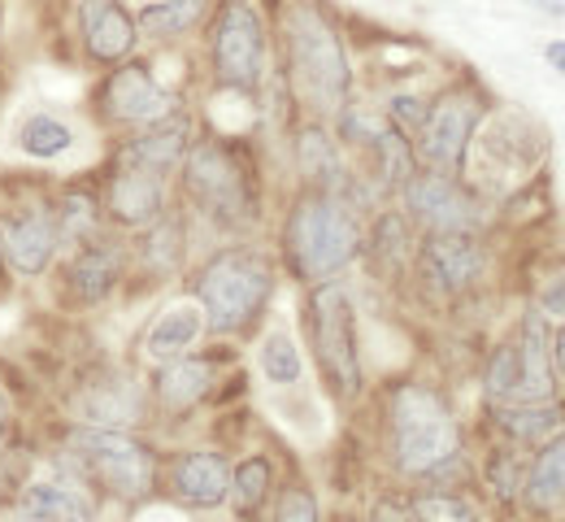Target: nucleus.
<instances>
[{
    "label": "nucleus",
    "mask_w": 565,
    "mask_h": 522,
    "mask_svg": "<svg viewBox=\"0 0 565 522\" xmlns=\"http://www.w3.org/2000/svg\"><path fill=\"white\" fill-rule=\"evenodd\" d=\"M22 514L44 522H92L96 501L78 475L74 479H31L22 488Z\"/></svg>",
    "instance_id": "obj_18"
},
{
    "label": "nucleus",
    "mask_w": 565,
    "mask_h": 522,
    "mask_svg": "<svg viewBox=\"0 0 565 522\" xmlns=\"http://www.w3.org/2000/svg\"><path fill=\"white\" fill-rule=\"evenodd\" d=\"M275 292V270L262 253L226 248L217 253L196 279V297L205 309V327L213 335H239L257 322Z\"/></svg>",
    "instance_id": "obj_3"
},
{
    "label": "nucleus",
    "mask_w": 565,
    "mask_h": 522,
    "mask_svg": "<svg viewBox=\"0 0 565 522\" xmlns=\"http://www.w3.org/2000/svg\"><path fill=\"white\" fill-rule=\"evenodd\" d=\"M405 205L430 235H444V231H475L479 223V210L475 201L452 183V174H414L405 183Z\"/></svg>",
    "instance_id": "obj_14"
},
{
    "label": "nucleus",
    "mask_w": 565,
    "mask_h": 522,
    "mask_svg": "<svg viewBox=\"0 0 565 522\" xmlns=\"http://www.w3.org/2000/svg\"><path fill=\"white\" fill-rule=\"evenodd\" d=\"M418 266H423V279L439 297H461L466 288H475L488 257L470 231H444V235H430L423 244Z\"/></svg>",
    "instance_id": "obj_13"
},
{
    "label": "nucleus",
    "mask_w": 565,
    "mask_h": 522,
    "mask_svg": "<svg viewBox=\"0 0 565 522\" xmlns=\"http://www.w3.org/2000/svg\"><path fill=\"white\" fill-rule=\"evenodd\" d=\"M475 105L466 96H444L439 105L426 109V122L418 127V149L430 161V170L439 174H457L466 166V152H470V140H475Z\"/></svg>",
    "instance_id": "obj_11"
},
{
    "label": "nucleus",
    "mask_w": 565,
    "mask_h": 522,
    "mask_svg": "<svg viewBox=\"0 0 565 522\" xmlns=\"http://www.w3.org/2000/svg\"><path fill=\"white\" fill-rule=\"evenodd\" d=\"M183 188H188V201L217 226H244L253 219L257 196H253L248 166L222 140H201L196 149H188Z\"/></svg>",
    "instance_id": "obj_7"
},
{
    "label": "nucleus",
    "mask_w": 565,
    "mask_h": 522,
    "mask_svg": "<svg viewBox=\"0 0 565 522\" xmlns=\"http://www.w3.org/2000/svg\"><path fill=\"white\" fill-rule=\"evenodd\" d=\"M170 483H174V497L192 510H217L226 497H231V466L217 457V452H183L170 470Z\"/></svg>",
    "instance_id": "obj_16"
},
{
    "label": "nucleus",
    "mask_w": 565,
    "mask_h": 522,
    "mask_svg": "<svg viewBox=\"0 0 565 522\" xmlns=\"http://www.w3.org/2000/svg\"><path fill=\"white\" fill-rule=\"evenodd\" d=\"M492 479H495V492H500L504 501L522 492V470H518V461H513V457H495V461H492Z\"/></svg>",
    "instance_id": "obj_38"
},
{
    "label": "nucleus",
    "mask_w": 565,
    "mask_h": 522,
    "mask_svg": "<svg viewBox=\"0 0 565 522\" xmlns=\"http://www.w3.org/2000/svg\"><path fill=\"white\" fill-rule=\"evenodd\" d=\"M257 362H262V374H266L275 387H291V383H300V371H305L300 349H296V340H291L287 331H270V335L262 340Z\"/></svg>",
    "instance_id": "obj_30"
},
{
    "label": "nucleus",
    "mask_w": 565,
    "mask_h": 522,
    "mask_svg": "<svg viewBox=\"0 0 565 522\" xmlns=\"http://www.w3.org/2000/svg\"><path fill=\"white\" fill-rule=\"evenodd\" d=\"M374 257L387 262V270H396V266L409 257L405 219H396V214H383V219H379V226H374Z\"/></svg>",
    "instance_id": "obj_35"
},
{
    "label": "nucleus",
    "mask_w": 565,
    "mask_h": 522,
    "mask_svg": "<svg viewBox=\"0 0 565 522\" xmlns=\"http://www.w3.org/2000/svg\"><path fill=\"white\" fill-rule=\"evenodd\" d=\"M78 414L87 427H127L140 418V392L136 383L122 379H105V383H87V392L78 396Z\"/></svg>",
    "instance_id": "obj_22"
},
{
    "label": "nucleus",
    "mask_w": 565,
    "mask_h": 522,
    "mask_svg": "<svg viewBox=\"0 0 565 522\" xmlns=\"http://www.w3.org/2000/svg\"><path fill=\"white\" fill-rule=\"evenodd\" d=\"M296 157H300V170H305V179L313 183V192H335V196H340V188H344V166H340L335 140H331L322 127L300 131Z\"/></svg>",
    "instance_id": "obj_25"
},
{
    "label": "nucleus",
    "mask_w": 565,
    "mask_h": 522,
    "mask_svg": "<svg viewBox=\"0 0 565 522\" xmlns=\"http://www.w3.org/2000/svg\"><path fill=\"white\" fill-rule=\"evenodd\" d=\"M4 432H9V401L0 396V440H4Z\"/></svg>",
    "instance_id": "obj_42"
},
{
    "label": "nucleus",
    "mask_w": 565,
    "mask_h": 522,
    "mask_svg": "<svg viewBox=\"0 0 565 522\" xmlns=\"http://www.w3.org/2000/svg\"><path fill=\"white\" fill-rule=\"evenodd\" d=\"M361 253V226L335 192H309L287 219V257L300 279H331Z\"/></svg>",
    "instance_id": "obj_2"
},
{
    "label": "nucleus",
    "mask_w": 565,
    "mask_h": 522,
    "mask_svg": "<svg viewBox=\"0 0 565 522\" xmlns=\"http://www.w3.org/2000/svg\"><path fill=\"white\" fill-rule=\"evenodd\" d=\"M18 522H44V519H31V514H22V519H18Z\"/></svg>",
    "instance_id": "obj_44"
},
{
    "label": "nucleus",
    "mask_w": 565,
    "mask_h": 522,
    "mask_svg": "<svg viewBox=\"0 0 565 522\" xmlns=\"http://www.w3.org/2000/svg\"><path fill=\"white\" fill-rule=\"evenodd\" d=\"M270 483H275L270 461H266V457H248V461H239V466L231 470V497H226V501L235 505L239 519H253V514L266 505Z\"/></svg>",
    "instance_id": "obj_28"
},
{
    "label": "nucleus",
    "mask_w": 565,
    "mask_h": 522,
    "mask_svg": "<svg viewBox=\"0 0 565 522\" xmlns=\"http://www.w3.org/2000/svg\"><path fill=\"white\" fill-rule=\"evenodd\" d=\"M282 35H287V66H291L296 96L318 114H340L349 105L353 71H349V53H344L335 26L322 18L318 4L296 0L287 9Z\"/></svg>",
    "instance_id": "obj_1"
},
{
    "label": "nucleus",
    "mask_w": 565,
    "mask_h": 522,
    "mask_svg": "<svg viewBox=\"0 0 565 522\" xmlns=\"http://www.w3.org/2000/svg\"><path fill=\"white\" fill-rule=\"evenodd\" d=\"M201 331H205V309L196 300H174L152 318V327L143 335V353H148V362L166 366L174 358H188L192 344L201 340Z\"/></svg>",
    "instance_id": "obj_19"
},
{
    "label": "nucleus",
    "mask_w": 565,
    "mask_h": 522,
    "mask_svg": "<svg viewBox=\"0 0 565 522\" xmlns=\"http://www.w3.org/2000/svg\"><path fill=\"white\" fill-rule=\"evenodd\" d=\"M0 270H4V253H0Z\"/></svg>",
    "instance_id": "obj_45"
},
{
    "label": "nucleus",
    "mask_w": 565,
    "mask_h": 522,
    "mask_svg": "<svg viewBox=\"0 0 565 522\" xmlns=\"http://www.w3.org/2000/svg\"><path fill=\"white\" fill-rule=\"evenodd\" d=\"M13 140H18V149L26 152V157H35V161H57V157H66V152L74 149L71 122H62V118H53V114H31V118H22L18 131H13Z\"/></svg>",
    "instance_id": "obj_27"
},
{
    "label": "nucleus",
    "mask_w": 565,
    "mask_h": 522,
    "mask_svg": "<svg viewBox=\"0 0 565 522\" xmlns=\"http://www.w3.org/2000/svg\"><path fill=\"white\" fill-rule=\"evenodd\" d=\"M565 418V405H544V401H526V405H509L500 409V427L513 440H544L548 432H557Z\"/></svg>",
    "instance_id": "obj_29"
},
{
    "label": "nucleus",
    "mask_w": 565,
    "mask_h": 522,
    "mask_svg": "<svg viewBox=\"0 0 565 522\" xmlns=\"http://www.w3.org/2000/svg\"><path fill=\"white\" fill-rule=\"evenodd\" d=\"M305 322H309V340H313V353H318V366H322L327 387L340 401H353L356 392H361V353H356L353 300L344 292V284L322 279L309 292Z\"/></svg>",
    "instance_id": "obj_6"
},
{
    "label": "nucleus",
    "mask_w": 565,
    "mask_h": 522,
    "mask_svg": "<svg viewBox=\"0 0 565 522\" xmlns=\"http://www.w3.org/2000/svg\"><path fill=\"white\" fill-rule=\"evenodd\" d=\"M518 379H522V362H518V340H513V344H500L492 362H488V396L492 401H513Z\"/></svg>",
    "instance_id": "obj_33"
},
{
    "label": "nucleus",
    "mask_w": 565,
    "mask_h": 522,
    "mask_svg": "<svg viewBox=\"0 0 565 522\" xmlns=\"http://www.w3.org/2000/svg\"><path fill=\"white\" fill-rule=\"evenodd\" d=\"M66 461L78 470L83 483H96L100 492H109L118 501L148 497L152 479H157L152 452L136 436L118 432V427H87V423H78L66 436Z\"/></svg>",
    "instance_id": "obj_5"
},
{
    "label": "nucleus",
    "mask_w": 565,
    "mask_h": 522,
    "mask_svg": "<svg viewBox=\"0 0 565 522\" xmlns=\"http://www.w3.org/2000/svg\"><path fill=\"white\" fill-rule=\"evenodd\" d=\"M62 248V235H57V219H53V205H26L22 214H9L0 223V253H4V266L22 279H40L53 257Z\"/></svg>",
    "instance_id": "obj_10"
},
{
    "label": "nucleus",
    "mask_w": 565,
    "mask_h": 522,
    "mask_svg": "<svg viewBox=\"0 0 565 522\" xmlns=\"http://www.w3.org/2000/svg\"><path fill=\"white\" fill-rule=\"evenodd\" d=\"M409 522H479L475 505L452 492H423L409 505Z\"/></svg>",
    "instance_id": "obj_32"
},
{
    "label": "nucleus",
    "mask_w": 565,
    "mask_h": 522,
    "mask_svg": "<svg viewBox=\"0 0 565 522\" xmlns=\"http://www.w3.org/2000/svg\"><path fill=\"white\" fill-rule=\"evenodd\" d=\"M518 362H522V379H518V405L526 401H548L553 396V340H548V327L540 313H531L522 322V335H518Z\"/></svg>",
    "instance_id": "obj_21"
},
{
    "label": "nucleus",
    "mask_w": 565,
    "mask_h": 522,
    "mask_svg": "<svg viewBox=\"0 0 565 522\" xmlns=\"http://www.w3.org/2000/svg\"><path fill=\"white\" fill-rule=\"evenodd\" d=\"M78 31H83V53L96 66H122L140 44L136 13L122 0H78Z\"/></svg>",
    "instance_id": "obj_12"
},
{
    "label": "nucleus",
    "mask_w": 565,
    "mask_h": 522,
    "mask_svg": "<svg viewBox=\"0 0 565 522\" xmlns=\"http://www.w3.org/2000/svg\"><path fill=\"white\" fill-rule=\"evenodd\" d=\"M557 362H562V374H565V331L557 335Z\"/></svg>",
    "instance_id": "obj_43"
},
{
    "label": "nucleus",
    "mask_w": 565,
    "mask_h": 522,
    "mask_svg": "<svg viewBox=\"0 0 565 522\" xmlns=\"http://www.w3.org/2000/svg\"><path fill=\"white\" fill-rule=\"evenodd\" d=\"M461 432L439 392L423 383H405L392 396V452L405 475H435L457 461Z\"/></svg>",
    "instance_id": "obj_4"
},
{
    "label": "nucleus",
    "mask_w": 565,
    "mask_h": 522,
    "mask_svg": "<svg viewBox=\"0 0 565 522\" xmlns=\"http://www.w3.org/2000/svg\"><path fill=\"white\" fill-rule=\"evenodd\" d=\"M544 57H548V66H553V71H562L565 75V40H553V44L544 49Z\"/></svg>",
    "instance_id": "obj_40"
},
{
    "label": "nucleus",
    "mask_w": 565,
    "mask_h": 522,
    "mask_svg": "<svg viewBox=\"0 0 565 522\" xmlns=\"http://www.w3.org/2000/svg\"><path fill=\"white\" fill-rule=\"evenodd\" d=\"M526 501L535 510H557V505H565V432L540 448V457H535V466L526 475Z\"/></svg>",
    "instance_id": "obj_26"
},
{
    "label": "nucleus",
    "mask_w": 565,
    "mask_h": 522,
    "mask_svg": "<svg viewBox=\"0 0 565 522\" xmlns=\"http://www.w3.org/2000/svg\"><path fill=\"white\" fill-rule=\"evenodd\" d=\"M210 383H213L210 362H201V358H174V362H166V366H161L157 383H152V392H157L161 409L183 414V409H192L196 401H205Z\"/></svg>",
    "instance_id": "obj_23"
},
{
    "label": "nucleus",
    "mask_w": 565,
    "mask_h": 522,
    "mask_svg": "<svg viewBox=\"0 0 565 522\" xmlns=\"http://www.w3.org/2000/svg\"><path fill=\"white\" fill-rule=\"evenodd\" d=\"M136 522H183L179 514H170V510H148V514H140Z\"/></svg>",
    "instance_id": "obj_41"
},
{
    "label": "nucleus",
    "mask_w": 565,
    "mask_h": 522,
    "mask_svg": "<svg viewBox=\"0 0 565 522\" xmlns=\"http://www.w3.org/2000/svg\"><path fill=\"white\" fill-rule=\"evenodd\" d=\"M100 105L122 127H152V122L179 114V100L157 83L152 66H143V62H122L114 75L105 78Z\"/></svg>",
    "instance_id": "obj_9"
},
{
    "label": "nucleus",
    "mask_w": 565,
    "mask_h": 522,
    "mask_svg": "<svg viewBox=\"0 0 565 522\" xmlns=\"http://www.w3.org/2000/svg\"><path fill=\"white\" fill-rule=\"evenodd\" d=\"M213 75L231 92H257L266 78V22L253 0H226L210 35Z\"/></svg>",
    "instance_id": "obj_8"
},
{
    "label": "nucleus",
    "mask_w": 565,
    "mask_h": 522,
    "mask_svg": "<svg viewBox=\"0 0 565 522\" xmlns=\"http://www.w3.org/2000/svg\"><path fill=\"white\" fill-rule=\"evenodd\" d=\"M192 149V122L183 114H170L152 127H143L136 140L122 145V166H140V170H152V174H166L174 170Z\"/></svg>",
    "instance_id": "obj_17"
},
{
    "label": "nucleus",
    "mask_w": 565,
    "mask_h": 522,
    "mask_svg": "<svg viewBox=\"0 0 565 522\" xmlns=\"http://www.w3.org/2000/svg\"><path fill=\"white\" fill-rule=\"evenodd\" d=\"M540 305H544V313H553V318H565V275H557L544 292H540Z\"/></svg>",
    "instance_id": "obj_39"
},
{
    "label": "nucleus",
    "mask_w": 565,
    "mask_h": 522,
    "mask_svg": "<svg viewBox=\"0 0 565 522\" xmlns=\"http://www.w3.org/2000/svg\"><path fill=\"white\" fill-rule=\"evenodd\" d=\"M118 279H122V248H114V244H96V239L78 244V253L66 266V288L83 305L105 300L118 288Z\"/></svg>",
    "instance_id": "obj_20"
},
{
    "label": "nucleus",
    "mask_w": 565,
    "mask_h": 522,
    "mask_svg": "<svg viewBox=\"0 0 565 522\" xmlns=\"http://www.w3.org/2000/svg\"><path fill=\"white\" fill-rule=\"evenodd\" d=\"M105 210H109V219L118 226L161 223V210H166V174H152V170L118 161V174L109 179Z\"/></svg>",
    "instance_id": "obj_15"
},
{
    "label": "nucleus",
    "mask_w": 565,
    "mask_h": 522,
    "mask_svg": "<svg viewBox=\"0 0 565 522\" xmlns=\"http://www.w3.org/2000/svg\"><path fill=\"white\" fill-rule=\"evenodd\" d=\"M53 219H57L62 244H83V239H92V231H96V201H92V192H66V196L53 205Z\"/></svg>",
    "instance_id": "obj_31"
},
{
    "label": "nucleus",
    "mask_w": 565,
    "mask_h": 522,
    "mask_svg": "<svg viewBox=\"0 0 565 522\" xmlns=\"http://www.w3.org/2000/svg\"><path fill=\"white\" fill-rule=\"evenodd\" d=\"M205 4L210 0H140L136 26L148 40H174V35H188L205 18Z\"/></svg>",
    "instance_id": "obj_24"
},
{
    "label": "nucleus",
    "mask_w": 565,
    "mask_h": 522,
    "mask_svg": "<svg viewBox=\"0 0 565 522\" xmlns=\"http://www.w3.org/2000/svg\"><path fill=\"white\" fill-rule=\"evenodd\" d=\"M275 522H318V501H313V492H309V488H287Z\"/></svg>",
    "instance_id": "obj_36"
},
{
    "label": "nucleus",
    "mask_w": 565,
    "mask_h": 522,
    "mask_svg": "<svg viewBox=\"0 0 565 522\" xmlns=\"http://www.w3.org/2000/svg\"><path fill=\"white\" fill-rule=\"evenodd\" d=\"M426 109H430V105H423L418 96H396L392 109H387V118H392L396 131H418L426 122Z\"/></svg>",
    "instance_id": "obj_37"
},
{
    "label": "nucleus",
    "mask_w": 565,
    "mask_h": 522,
    "mask_svg": "<svg viewBox=\"0 0 565 522\" xmlns=\"http://www.w3.org/2000/svg\"><path fill=\"white\" fill-rule=\"evenodd\" d=\"M179 257H183V226L161 223L157 231H152V239L143 244V262H148L157 275H166V270L179 266Z\"/></svg>",
    "instance_id": "obj_34"
}]
</instances>
